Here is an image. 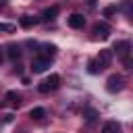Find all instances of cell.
I'll list each match as a JSON object with an SVG mask.
<instances>
[{
	"label": "cell",
	"mask_w": 133,
	"mask_h": 133,
	"mask_svg": "<svg viewBox=\"0 0 133 133\" xmlns=\"http://www.w3.org/2000/svg\"><path fill=\"white\" fill-rule=\"evenodd\" d=\"M48 66H50V60H48V58L35 56V58L31 60V71H33V73H44Z\"/></svg>",
	"instance_id": "3957f363"
},
{
	"label": "cell",
	"mask_w": 133,
	"mask_h": 133,
	"mask_svg": "<svg viewBox=\"0 0 133 133\" xmlns=\"http://www.w3.org/2000/svg\"><path fill=\"white\" fill-rule=\"evenodd\" d=\"M6 54H8L10 60H19V58H21V48H19L17 44H10V46L6 48Z\"/></svg>",
	"instance_id": "8fae6325"
},
{
	"label": "cell",
	"mask_w": 133,
	"mask_h": 133,
	"mask_svg": "<svg viewBox=\"0 0 133 133\" xmlns=\"http://www.w3.org/2000/svg\"><path fill=\"white\" fill-rule=\"evenodd\" d=\"M108 33H110V27H108L106 23H98V25H94V37H102V39H106Z\"/></svg>",
	"instance_id": "5b68a950"
},
{
	"label": "cell",
	"mask_w": 133,
	"mask_h": 133,
	"mask_svg": "<svg viewBox=\"0 0 133 133\" xmlns=\"http://www.w3.org/2000/svg\"><path fill=\"white\" fill-rule=\"evenodd\" d=\"M58 85H60V77H58V75H50L48 79H44V81L37 85V89H39L42 94H48V91L56 89Z\"/></svg>",
	"instance_id": "6da1fadb"
},
{
	"label": "cell",
	"mask_w": 133,
	"mask_h": 133,
	"mask_svg": "<svg viewBox=\"0 0 133 133\" xmlns=\"http://www.w3.org/2000/svg\"><path fill=\"white\" fill-rule=\"evenodd\" d=\"M4 98H6V102H8V104H19V102H21V96H19L17 91H6V96H4Z\"/></svg>",
	"instance_id": "5bb4252c"
},
{
	"label": "cell",
	"mask_w": 133,
	"mask_h": 133,
	"mask_svg": "<svg viewBox=\"0 0 133 133\" xmlns=\"http://www.w3.org/2000/svg\"><path fill=\"white\" fill-rule=\"evenodd\" d=\"M29 116H31V118H35V121H39V118H44V116H46V110H44V108H39V106H37V108H31V110H29Z\"/></svg>",
	"instance_id": "4fadbf2b"
},
{
	"label": "cell",
	"mask_w": 133,
	"mask_h": 133,
	"mask_svg": "<svg viewBox=\"0 0 133 133\" xmlns=\"http://www.w3.org/2000/svg\"><path fill=\"white\" fill-rule=\"evenodd\" d=\"M37 21H39L37 17H31V15H25V17H21V27H33V25H35Z\"/></svg>",
	"instance_id": "7c38bea8"
},
{
	"label": "cell",
	"mask_w": 133,
	"mask_h": 133,
	"mask_svg": "<svg viewBox=\"0 0 133 133\" xmlns=\"http://www.w3.org/2000/svg\"><path fill=\"white\" fill-rule=\"evenodd\" d=\"M87 2H89V4H94V2H96V0H87Z\"/></svg>",
	"instance_id": "ffe728a7"
},
{
	"label": "cell",
	"mask_w": 133,
	"mask_h": 133,
	"mask_svg": "<svg viewBox=\"0 0 133 133\" xmlns=\"http://www.w3.org/2000/svg\"><path fill=\"white\" fill-rule=\"evenodd\" d=\"M98 62H100V66L104 69V66H108L110 64V60H112V52L110 50H100V56L96 58Z\"/></svg>",
	"instance_id": "8992f818"
},
{
	"label": "cell",
	"mask_w": 133,
	"mask_h": 133,
	"mask_svg": "<svg viewBox=\"0 0 133 133\" xmlns=\"http://www.w3.org/2000/svg\"><path fill=\"white\" fill-rule=\"evenodd\" d=\"M21 133H25V131H21Z\"/></svg>",
	"instance_id": "44dd1931"
},
{
	"label": "cell",
	"mask_w": 133,
	"mask_h": 133,
	"mask_svg": "<svg viewBox=\"0 0 133 133\" xmlns=\"http://www.w3.org/2000/svg\"><path fill=\"white\" fill-rule=\"evenodd\" d=\"M102 133H121V125L116 121H108V123H104Z\"/></svg>",
	"instance_id": "ba28073f"
},
{
	"label": "cell",
	"mask_w": 133,
	"mask_h": 133,
	"mask_svg": "<svg viewBox=\"0 0 133 133\" xmlns=\"http://www.w3.org/2000/svg\"><path fill=\"white\" fill-rule=\"evenodd\" d=\"M116 12V6H106L104 8V17H110V15H114Z\"/></svg>",
	"instance_id": "ac0fdd59"
},
{
	"label": "cell",
	"mask_w": 133,
	"mask_h": 133,
	"mask_svg": "<svg viewBox=\"0 0 133 133\" xmlns=\"http://www.w3.org/2000/svg\"><path fill=\"white\" fill-rule=\"evenodd\" d=\"M87 71H89V73H98V71H102V66H100V62H98V60H89Z\"/></svg>",
	"instance_id": "2e32d148"
},
{
	"label": "cell",
	"mask_w": 133,
	"mask_h": 133,
	"mask_svg": "<svg viewBox=\"0 0 133 133\" xmlns=\"http://www.w3.org/2000/svg\"><path fill=\"white\" fill-rule=\"evenodd\" d=\"M129 48H131V44H129L127 39H125V42H116V44H114V50H116L123 58H127V56H129Z\"/></svg>",
	"instance_id": "52a82bcc"
},
{
	"label": "cell",
	"mask_w": 133,
	"mask_h": 133,
	"mask_svg": "<svg viewBox=\"0 0 133 133\" xmlns=\"http://www.w3.org/2000/svg\"><path fill=\"white\" fill-rule=\"evenodd\" d=\"M56 15H58V6H48V8H44L42 19L44 21H52V19H56Z\"/></svg>",
	"instance_id": "9c48e42d"
},
{
	"label": "cell",
	"mask_w": 133,
	"mask_h": 133,
	"mask_svg": "<svg viewBox=\"0 0 133 133\" xmlns=\"http://www.w3.org/2000/svg\"><path fill=\"white\" fill-rule=\"evenodd\" d=\"M17 27L12 25V23H0V31H4V33H12Z\"/></svg>",
	"instance_id": "e0dca14e"
},
{
	"label": "cell",
	"mask_w": 133,
	"mask_h": 133,
	"mask_svg": "<svg viewBox=\"0 0 133 133\" xmlns=\"http://www.w3.org/2000/svg\"><path fill=\"white\" fill-rule=\"evenodd\" d=\"M0 6H2V2H0Z\"/></svg>",
	"instance_id": "7402d4cb"
},
{
	"label": "cell",
	"mask_w": 133,
	"mask_h": 133,
	"mask_svg": "<svg viewBox=\"0 0 133 133\" xmlns=\"http://www.w3.org/2000/svg\"><path fill=\"white\" fill-rule=\"evenodd\" d=\"M83 25H85V17H83V15L75 12V15L69 17V27H73V29H83Z\"/></svg>",
	"instance_id": "277c9868"
},
{
	"label": "cell",
	"mask_w": 133,
	"mask_h": 133,
	"mask_svg": "<svg viewBox=\"0 0 133 133\" xmlns=\"http://www.w3.org/2000/svg\"><path fill=\"white\" fill-rule=\"evenodd\" d=\"M96 116H98V112H96L94 108H85V110H83V118H85L87 123H94Z\"/></svg>",
	"instance_id": "9a60e30c"
},
{
	"label": "cell",
	"mask_w": 133,
	"mask_h": 133,
	"mask_svg": "<svg viewBox=\"0 0 133 133\" xmlns=\"http://www.w3.org/2000/svg\"><path fill=\"white\" fill-rule=\"evenodd\" d=\"M2 60H4V52H2V48H0V64H2Z\"/></svg>",
	"instance_id": "d6986e66"
},
{
	"label": "cell",
	"mask_w": 133,
	"mask_h": 133,
	"mask_svg": "<svg viewBox=\"0 0 133 133\" xmlns=\"http://www.w3.org/2000/svg\"><path fill=\"white\" fill-rule=\"evenodd\" d=\"M54 54H56V46L54 44H44L42 46V58H48L50 60Z\"/></svg>",
	"instance_id": "30bf717a"
},
{
	"label": "cell",
	"mask_w": 133,
	"mask_h": 133,
	"mask_svg": "<svg viewBox=\"0 0 133 133\" xmlns=\"http://www.w3.org/2000/svg\"><path fill=\"white\" fill-rule=\"evenodd\" d=\"M123 87H125V79H123L121 75H110V77H108V81H106V89H108L110 94L121 91Z\"/></svg>",
	"instance_id": "7a4b0ae2"
}]
</instances>
